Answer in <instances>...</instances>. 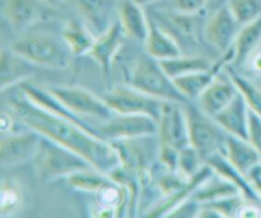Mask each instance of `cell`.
Returning a JSON list of instances; mask_svg holds the SVG:
<instances>
[{"label": "cell", "instance_id": "cell-16", "mask_svg": "<svg viewBox=\"0 0 261 218\" xmlns=\"http://www.w3.org/2000/svg\"><path fill=\"white\" fill-rule=\"evenodd\" d=\"M249 106L241 94H237L223 110L214 115L213 120L227 135L247 139L249 129Z\"/></svg>", "mask_w": 261, "mask_h": 218}, {"label": "cell", "instance_id": "cell-36", "mask_svg": "<svg viewBox=\"0 0 261 218\" xmlns=\"http://www.w3.org/2000/svg\"><path fill=\"white\" fill-rule=\"evenodd\" d=\"M247 140L257 150L261 156V116L256 112L249 111V129H247Z\"/></svg>", "mask_w": 261, "mask_h": 218}, {"label": "cell", "instance_id": "cell-34", "mask_svg": "<svg viewBox=\"0 0 261 218\" xmlns=\"http://www.w3.org/2000/svg\"><path fill=\"white\" fill-rule=\"evenodd\" d=\"M189 183V178L184 176L178 171H168L161 176L157 181V186L163 197H168L182 189Z\"/></svg>", "mask_w": 261, "mask_h": 218}, {"label": "cell", "instance_id": "cell-40", "mask_svg": "<svg viewBox=\"0 0 261 218\" xmlns=\"http://www.w3.org/2000/svg\"><path fill=\"white\" fill-rule=\"evenodd\" d=\"M0 125H2V132L8 133L10 132L13 127V119L12 115L7 111H3L2 115H0Z\"/></svg>", "mask_w": 261, "mask_h": 218}, {"label": "cell", "instance_id": "cell-6", "mask_svg": "<svg viewBox=\"0 0 261 218\" xmlns=\"http://www.w3.org/2000/svg\"><path fill=\"white\" fill-rule=\"evenodd\" d=\"M103 100L115 114L147 115L158 123L167 101L148 96L129 86H116L103 94Z\"/></svg>", "mask_w": 261, "mask_h": 218}, {"label": "cell", "instance_id": "cell-27", "mask_svg": "<svg viewBox=\"0 0 261 218\" xmlns=\"http://www.w3.org/2000/svg\"><path fill=\"white\" fill-rule=\"evenodd\" d=\"M66 184L76 191L88 194H98L111 183L107 174L96 170L93 167L76 171L65 179Z\"/></svg>", "mask_w": 261, "mask_h": 218}, {"label": "cell", "instance_id": "cell-39", "mask_svg": "<svg viewBox=\"0 0 261 218\" xmlns=\"http://www.w3.org/2000/svg\"><path fill=\"white\" fill-rule=\"evenodd\" d=\"M247 178H249L250 184H251L252 189H254V191L256 193L257 198L261 199V166L260 167L255 168L254 171H251Z\"/></svg>", "mask_w": 261, "mask_h": 218}, {"label": "cell", "instance_id": "cell-26", "mask_svg": "<svg viewBox=\"0 0 261 218\" xmlns=\"http://www.w3.org/2000/svg\"><path fill=\"white\" fill-rule=\"evenodd\" d=\"M63 41L74 56L88 55L97 36L91 28L76 19L69 20L64 27Z\"/></svg>", "mask_w": 261, "mask_h": 218}, {"label": "cell", "instance_id": "cell-35", "mask_svg": "<svg viewBox=\"0 0 261 218\" xmlns=\"http://www.w3.org/2000/svg\"><path fill=\"white\" fill-rule=\"evenodd\" d=\"M178 155H180V150L173 146L162 144V143L158 146V160L168 171H177Z\"/></svg>", "mask_w": 261, "mask_h": 218}, {"label": "cell", "instance_id": "cell-17", "mask_svg": "<svg viewBox=\"0 0 261 218\" xmlns=\"http://www.w3.org/2000/svg\"><path fill=\"white\" fill-rule=\"evenodd\" d=\"M33 64L10 49H4L0 55V88H8L27 82L35 74Z\"/></svg>", "mask_w": 261, "mask_h": 218}, {"label": "cell", "instance_id": "cell-19", "mask_svg": "<svg viewBox=\"0 0 261 218\" xmlns=\"http://www.w3.org/2000/svg\"><path fill=\"white\" fill-rule=\"evenodd\" d=\"M117 17L126 37L144 42L149 32V23L143 7L135 0H117Z\"/></svg>", "mask_w": 261, "mask_h": 218}, {"label": "cell", "instance_id": "cell-3", "mask_svg": "<svg viewBox=\"0 0 261 218\" xmlns=\"http://www.w3.org/2000/svg\"><path fill=\"white\" fill-rule=\"evenodd\" d=\"M32 162L38 179L43 183L66 179L76 171L92 167L82 156L45 137Z\"/></svg>", "mask_w": 261, "mask_h": 218}, {"label": "cell", "instance_id": "cell-29", "mask_svg": "<svg viewBox=\"0 0 261 218\" xmlns=\"http://www.w3.org/2000/svg\"><path fill=\"white\" fill-rule=\"evenodd\" d=\"M160 64L166 74L172 79L195 73V71L211 70L214 66L213 63L208 59L201 58V56H185L184 54L176 58L167 59V60H161Z\"/></svg>", "mask_w": 261, "mask_h": 218}, {"label": "cell", "instance_id": "cell-5", "mask_svg": "<svg viewBox=\"0 0 261 218\" xmlns=\"http://www.w3.org/2000/svg\"><path fill=\"white\" fill-rule=\"evenodd\" d=\"M97 132L110 143L119 140H138L157 137L158 123L147 115L114 114L99 125Z\"/></svg>", "mask_w": 261, "mask_h": 218}, {"label": "cell", "instance_id": "cell-12", "mask_svg": "<svg viewBox=\"0 0 261 218\" xmlns=\"http://www.w3.org/2000/svg\"><path fill=\"white\" fill-rule=\"evenodd\" d=\"M42 135L35 130L20 134H8L0 142V162L3 166H15L33 161Z\"/></svg>", "mask_w": 261, "mask_h": 218}, {"label": "cell", "instance_id": "cell-44", "mask_svg": "<svg viewBox=\"0 0 261 218\" xmlns=\"http://www.w3.org/2000/svg\"><path fill=\"white\" fill-rule=\"evenodd\" d=\"M46 2H50V3H53V2H54V0H46Z\"/></svg>", "mask_w": 261, "mask_h": 218}, {"label": "cell", "instance_id": "cell-18", "mask_svg": "<svg viewBox=\"0 0 261 218\" xmlns=\"http://www.w3.org/2000/svg\"><path fill=\"white\" fill-rule=\"evenodd\" d=\"M224 156L245 176L261 166V156L247 139L227 135L223 144Z\"/></svg>", "mask_w": 261, "mask_h": 218}, {"label": "cell", "instance_id": "cell-14", "mask_svg": "<svg viewBox=\"0 0 261 218\" xmlns=\"http://www.w3.org/2000/svg\"><path fill=\"white\" fill-rule=\"evenodd\" d=\"M237 94H239V91H237L228 71L222 70L217 74L211 86L198 100L199 109L208 116L213 117L221 110H223L229 102H232V100Z\"/></svg>", "mask_w": 261, "mask_h": 218}, {"label": "cell", "instance_id": "cell-22", "mask_svg": "<svg viewBox=\"0 0 261 218\" xmlns=\"http://www.w3.org/2000/svg\"><path fill=\"white\" fill-rule=\"evenodd\" d=\"M195 15L196 14H186L175 9L173 12H157L154 14V20L180 45V40H196L198 28H196Z\"/></svg>", "mask_w": 261, "mask_h": 218}, {"label": "cell", "instance_id": "cell-33", "mask_svg": "<svg viewBox=\"0 0 261 218\" xmlns=\"http://www.w3.org/2000/svg\"><path fill=\"white\" fill-rule=\"evenodd\" d=\"M204 165H205V160H204V157L196 148H194L191 144L181 148L180 155H178V173H181L184 176L190 179Z\"/></svg>", "mask_w": 261, "mask_h": 218}, {"label": "cell", "instance_id": "cell-13", "mask_svg": "<svg viewBox=\"0 0 261 218\" xmlns=\"http://www.w3.org/2000/svg\"><path fill=\"white\" fill-rule=\"evenodd\" d=\"M126 37L120 22H114L102 35L97 36L88 55L97 63L105 77L111 73L114 60L124 46V38Z\"/></svg>", "mask_w": 261, "mask_h": 218}, {"label": "cell", "instance_id": "cell-15", "mask_svg": "<svg viewBox=\"0 0 261 218\" xmlns=\"http://www.w3.org/2000/svg\"><path fill=\"white\" fill-rule=\"evenodd\" d=\"M213 175V170L208 165H204L198 173L189 179V183L180 189L176 193L171 194L168 197H163L162 201L155 204L152 209L147 213V217H168L176 208L184 204L185 202L193 199L194 194L196 193L199 188Z\"/></svg>", "mask_w": 261, "mask_h": 218}, {"label": "cell", "instance_id": "cell-30", "mask_svg": "<svg viewBox=\"0 0 261 218\" xmlns=\"http://www.w3.org/2000/svg\"><path fill=\"white\" fill-rule=\"evenodd\" d=\"M228 74L231 76L232 81H233L234 86H236L239 93L244 97V100L246 101L247 106L251 111L256 112L257 115L261 116V89L256 84L252 83L250 79H247L246 77L241 76L240 73H237L233 68L227 69Z\"/></svg>", "mask_w": 261, "mask_h": 218}, {"label": "cell", "instance_id": "cell-31", "mask_svg": "<svg viewBox=\"0 0 261 218\" xmlns=\"http://www.w3.org/2000/svg\"><path fill=\"white\" fill-rule=\"evenodd\" d=\"M240 26L261 17V0H227L226 3Z\"/></svg>", "mask_w": 261, "mask_h": 218}, {"label": "cell", "instance_id": "cell-23", "mask_svg": "<svg viewBox=\"0 0 261 218\" xmlns=\"http://www.w3.org/2000/svg\"><path fill=\"white\" fill-rule=\"evenodd\" d=\"M144 43L148 55L158 61L182 55V50L177 41L166 32L154 19L150 20L149 32Z\"/></svg>", "mask_w": 261, "mask_h": 218}, {"label": "cell", "instance_id": "cell-7", "mask_svg": "<svg viewBox=\"0 0 261 218\" xmlns=\"http://www.w3.org/2000/svg\"><path fill=\"white\" fill-rule=\"evenodd\" d=\"M47 89L69 111L78 117H93L105 122L115 114L103 97L96 96L82 87L51 86Z\"/></svg>", "mask_w": 261, "mask_h": 218}, {"label": "cell", "instance_id": "cell-24", "mask_svg": "<svg viewBox=\"0 0 261 218\" xmlns=\"http://www.w3.org/2000/svg\"><path fill=\"white\" fill-rule=\"evenodd\" d=\"M223 70V64L214 65L211 70L195 71V73L186 74L173 79L176 88L185 97L186 101H198L204 92L206 91L217 74Z\"/></svg>", "mask_w": 261, "mask_h": 218}, {"label": "cell", "instance_id": "cell-1", "mask_svg": "<svg viewBox=\"0 0 261 218\" xmlns=\"http://www.w3.org/2000/svg\"><path fill=\"white\" fill-rule=\"evenodd\" d=\"M10 109L28 129L82 156L96 170L107 174L120 167V160L112 143L105 140L97 130L55 116L22 99L12 101Z\"/></svg>", "mask_w": 261, "mask_h": 218}, {"label": "cell", "instance_id": "cell-41", "mask_svg": "<svg viewBox=\"0 0 261 218\" xmlns=\"http://www.w3.org/2000/svg\"><path fill=\"white\" fill-rule=\"evenodd\" d=\"M251 69L254 73L261 76V53L252 56L251 59Z\"/></svg>", "mask_w": 261, "mask_h": 218}, {"label": "cell", "instance_id": "cell-37", "mask_svg": "<svg viewBox=\"0 0 261 218\" xmlns=\"http://www.w3.org/2000/svg\"><path fill=\"white\" fill-rule=\"evenodd\" d=\"M208 0H173L175 9L186 14H198L204 9Z\"/></svg>", "mask_w": 261, "mask_h": 218}, {"label": "cell", "instance_id": "cell-21", "mask_svg": "<svg viewBox=\"0 0 261 218\" xmlns=\"http://www.w3.org/2000/svg\"><path fill=\"white\" fill-rule=\"evenodd\" d=\"M205 163L213 170L214 174H217L218 176L223 178L224 180L231 183L232 185L236 186V188L241 191V194L244 196L245 199H247V201L257 199L256 193H255L254 189H252L249 178L245 176L244 174L240 173V171L229 162L228 158L224 156V153L221 152V150L216 151V152L212 153L209 157H206Z\"/></svg>", "mask_w": 261, "mask_h": 218}, {"label": "cell", "instance_id": "cell-28", "mask_svg": "<svg viewBox=\"0 0 261 218\" xmlns=\"http://www.w3.org/2000/svg\"><path fill=\"white\" fill-rule=\"evenodd\" d=\"M234 196H242V194L236 186L232 185L231 183H228L223 178L213 173V175L196 190L193 199L198 202L199 204H204L221 201V199L229 198V197Z\"/></svg>", "mask_w": 261, "mask_h": 218}, {"label": "cell", "instance_id": "cell-20", "mask_svg": "<svg viewBox=\"0 0 261 218\" xmlns=\"http://www.w3.org/2000/svg\"><path fill=\"white\" fill-rule=\"evenodd\" d=\"M86 25L96 33L102 35L112 25V5L116 0H69Z\"/></svg>", "mask_w": 261, "mask_h": 218}, {"label": "cell", "instance_id": "cell-25", "mask_svg": "<svg viewBox=\"0 0 261 218\" xmlns=\"http://www.w3.org/2000/svg\"><path fill=\"white\" fill-rule=\"evenodd\" d=\"M261 42V17L240 27L239 33L234 40L233 47V59L232 65L241 66L246 63L249 58H251L256 47Z\"/></svg>", "mask_w": 261, "mask_h": 218}, {"label": "cell", "instance_id": "cell-9", "mask_svg": "<svg viewBox=\"0 0 261 218\" xmlns=\"http://www.w3.org/2000/svg\"><path fill=\"white\" fill-rule=\"evenodd\" d=\"M240 23L232 14L228 5L223 4L217 8L204 28V36L209 45L219 53L227 54L233 47L234 40L240 31Z\"/></svg>", "mask_w": 261, "mask_h": 218}, {"label": "cell", "instance_id": "cell-32", "mask_svg": "<svg viewBox=\"0 0 261 218\" xmlns=\"http://www.w3.org/2000/svg\"><path fill=\"white\" fill-rule=\"evenodd\" d=\"M23 201L19 186L12 180H4L0 190V214L2 217L9 216L18 211Z\"/></svg>", "mask_w": 261, "mask_h": 218}, {"label": "cell", "instance_id": "cell-4", "mask_svg": "<svg viewBox=\"0 0 261 218\" xmlns=\"http://www.w3.org/2000/svg\"><path fill=\"white\" fill-rule=\"evenodd\" d=\"M129 84L148 96L167 102L185 104L186 100L176 88L173 79L166 74L160 61L147 54L137 59L130 74Z\"/></svg>", "mask_w": 261, "mask_h": 218}, {"label": "cell", "instance_id": "cell-42", "mask_svg": "<svg viewBox=\"0 0 261 218\" xmlns=\"http://www.w3.org/2000/svg\"><path fill=\"white\" fill-rule=\"evenodd\" d=\"M135 2H137L138 4H140V5H142V7H144V5L152 4V3H155V2H158V0H135Z\"/></svg>", "mask_w": 261, "mask_h": 218}, {"label": "cell", "instance_id": "cell-43", "mask_svg": "<svg viewBox=\"0 0 261 218\" xmlns=\"http://www.w3.org/2000/svg\"><path fill=\"white\" fill-rule=\"evenodd\" d=\"M219 3H221V5H223V4H226L227 3V0H218Z\"/></svg>", "mask_w": 261, "mask_h": 218}, {"label": "cell", "instance_id": "cell-8", "mask_svg": "<svg viewBox=\"0 0 261 218\" xmlns=\"http://www.w3.org/2000/svg\"><path fill=\"white\" fill-rule=\"evenodd\" d=\"M186 120H188L189 140L194 148L200 152L204 160L219 151V147H223L226 137H222L221 132L223 130L218 127L213 117L204 114L199 107L184 104Z\"/></svg>", "mask_w": 261, "mask_h": 218}, {"label": "cell", "instance_id": "cell-2", "mask_svg": "<svg viewBox=\"0 0 261 218\" xmlns=\"http://www.w3.org/2000/svg\"><path fill=\"white\" fill-rule=\"evenodd\" d=\"M35 66L50 70H66L71 64L70 50L53 36L45 33H32L23 36L9 46Z\"/></svg>", "mask_w": 261, "mask_h": 218}, {"label": "cell", "instance_id": "cell-10", "mask_svg": "<svg viewBox=\"0 0 261 218\" xmlns=\"http://www.w3.org/2000/svg\"><path fill=\"white\" fill-rule=\"evenodd\" d=\"M158 138L162 144H171L177 150L190 144L188 120L184 104L166 102L158 120Z\"/></svg>", "mask_w": 261, "mask_h": 218}, {"label": "cell", "instance_id": "cell-38", "mask_svg": "<svg viewBox=\"0 0 261 218\" xmlns=\"http://www.w3.org/2000/svg\"><path fill=\"white\" fill-rule=\"evenodd\" d=\"M236 217H261V209L257 208L255 204L247 202L246 199L240 204Z\"/></svg>", "mask_w": 261, "mask_h": 218}, {"label": "cell", "instance_id": "cell-11", "mask_svg": "<svg viewBox=\"0 0 261 218\" xmlns=\"http://www.w3.org/2000/svg\"><path fill=\"white\" fill-rule=\"evenodd\" d=\"M50 4L46 0H2V14L14 27H30L53 17Z\"/></svg>", "mask_w": 261, "mask_h": 218}]
</instances>
